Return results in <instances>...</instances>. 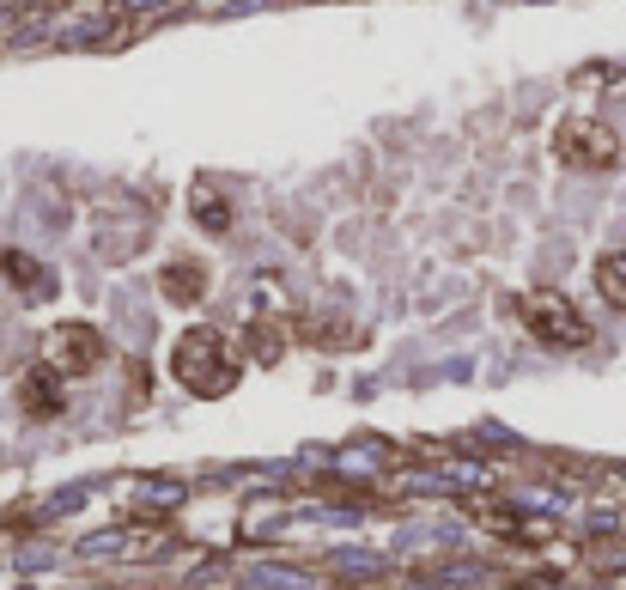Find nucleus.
<instances>
[{
  "instance_id": "obj_2",
  "label": "nucleus",
  "mask_w": 626,
  "mask_h": 590,
  "mask_svg": "<svg viewBox=\"0 0 626 590\" xmlns=\"http://www.w3.org/2000/svg\"><path fill=\"white\" fill-rule=\"evenodd\" d=\"M596 292L614 311H626V256H602L596 262Z\"/></svg>"
},
{
  "instance_id": "obj_1",
  "label": "nucleus",
  "mask_w": 626,
  "mask_h": 590,
  "mask_svg": "<svg viewBox=\"0 0 626 590\" xmlns=\"http://www.w3.org/2000/svg\"><path fill=\"white\" fill-rule=\"evenodd\" d=\"M523 317H529V329H535V341H554V347H584V317L560 299V292H547V299H529L523 305Z\"/></svg>"
}]
</instances>
